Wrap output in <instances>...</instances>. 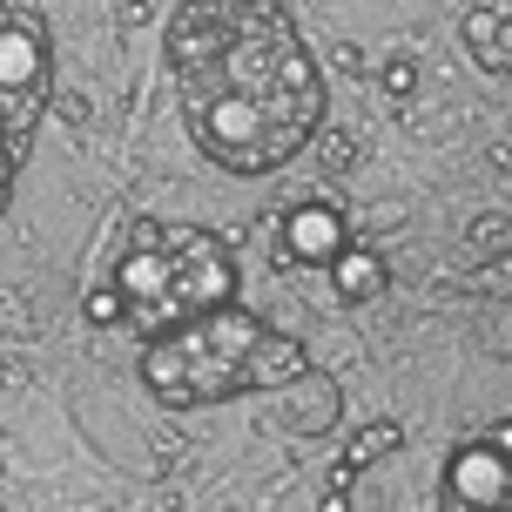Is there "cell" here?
Instances as JSON below:
<instances>
[{"label":"cell","instance_id":"13","mask_svg":"<svg viewBox=\"0 0 512 512\" xmlns=\"http://www.w3.org/2000/svg\"><path fill=\"white\" fill-rule=\"evenodd\" d=\"M492 452H499V459H512V418H499V425H492V438H486Z\"/></svg>","mask_w":512,"mask_h":512},{"label":"cell","instance_id":"6","mask_svg":"<svg viewBox=\"0 0 512 512\" xmlns=\"http://www.w3.org/2000/svg\"><path fill=\"white\" fill-rule=\"evenodd\" d=\"M344 250H351V243H344V223H337V209H324V203H304L283 223V256H297V263H324V270H331Z\"/></svg>","mask_w":512,"mask_h":512},{"label":"cell","instance_id":"3","mask_svg":"<svg viewBox=\"0 0 512 512\" xmlns=\"http://www.w3.org/2000/svg\"><path fill=\"white\" fill-rule=\"evenodd\" d=\"M256 344H263V324L250 310L223 304V310H209L203 324H189V331L155 337L142 351V378L169 405H216V398L243 391V364H250Z\"/></svg>","mask_w":512,"mask_h":512},{"label":"cell","instance_id":"4","mask_svg":"<svg viewBox=\"0 0 512 512\" xmlns=\"http://www.w3.org/2000/svg\"><path fill=\"white\" fill-rule=\"evenodd\" d=\"M41 75H48L41 27H34V14H14V7H7V21H0V88H7V102L41 95Z\"/></svg>","mask_w":512,"mask_h":512},{"label":"cell","instance_id":"1","mask_svg":"<svg viewBox=\"0 0 512 512\" xmlns=\"http://www.w3.org/2000/svg\"><path fill=\"white\" fill-rule=\"evenodd\" d=\"M182 115L196 128V149L223 169L283 162L317 122V68L297 27L277 14H243L230 48L182 75Z\"/></svg>","mask_w":512,"mask_h":512},{"label":"cell","instance_id":"8","mask_svg":"<svg viewBox=\"0 0 512 512\" xmlns=\"http://www.w3.org/2000/svg\"><path fill=\"white\" fill-rule=\"evenodd\" d=\"M465 48L479 54V68L512 81V14L506 7H472L465 14Z\"/></svg>","mask_w":512,"mask_h":512},{"label":"cell","instance_id":"10","mask_svg":"<svg viewBox=\"0 0 512 512\" xmlns=\"http://www.w3.org/2000/svg\"><path fill=\"white\" fill-rule=\"evenodd\" d=\"M398 445H405V425H398V418H378V425H364L358 438H351V452H344V465H371L378 459V452H398Z\"/></svg>","mask_w":512,"mask_h":512},{"label":"cell","instance_id":"12","mask_svg":"<svg viewBox=\"0 0 512 512\" xmlns=\"http://www.w3.org/2000/svg\"><path fill=\"white\" fill-rule=\"evenodd\" d=\"M418 88V68L411 61H384V95H411Z\"/></svg>","mask_w":512,"mask_h":512},{"label":"cell","instance_id":"14","mask_svg":"<svg viewBox=\"0 0 512 512\" xmlns=\"http://www.w3.org/2000/svg\"><path fill=\"white\" fill-rule=\"evenodd\" d=\"M317 512H351V492H337V486H331V492H324V506H317Z\"/></svg>","mask_w":512,"mask_h":512},{"label":"cell","instance_id":"15","mask_svg":"<svg viewBox=\"0 0 512 512\" xmlns=\"http://www.w3.org/2000/svg\"><path fill=\"white\" fill-rule=\"evenodd\" d=\"M486 283H512V263H499V270H492V277Z\"/></svg>","mask_w":512,"mask_h":512},{"label":"cell","instance_id":"5","mask_svg":"<svg viewBox=\"0 0 512 512\" xmlns=\"http://www.w3.org/2000/svg\"><path fill=\"white\" fill-rule=\"evenodd\" d=\"M445 492L472 512L512 506V459H499L492 445H465L459 459H452V472H445Z\"/></svg>","mask_w":512,"mask_h":512},{"label":"cell","instance_id":"2","mask_svg":"<svg viewBox=\"0 0 512 512\" xmlns=\"http://www.w3.org/2000/svg\"><path fill=\"white\" fill-rule=\"evenodd\" d=\"M115 290L128 297V324L149 337H176L236 297V263L196 223H135L115 263Z\"/></svg>","mask_w":512,"mask_h":512},{"label":"cell","instance_id":"7","mask_svg":"<svg viewBox=\"0 0 512 512\" xmlns=\"http://www.w3.org/2000/svg\"><path fill=\"white\" fill-rule=\"evenodd\" d=\"M310 378V358L304 344H290V337L263 331V344L250 351V364H243V384L250 391H283V384H304Z\"/></svg>","mask_w":512,"mask_h":512},{"label":"cell","instance_id":"16","mask_svg":"<svg viewBox=\"0 0 512 512\" xmlns=\"http://www.w3.org/2000/svg\"><path fill=\"white\" fill-rule=\"evenodd\" d=\"M506 14H512V7H506Z\"/></svg>","mask_w":512,"mask_h":512},{"label":"cell","instance_id":"9","mask_svg":"<svg viewBox=\"0 0 512 512\" xmlns=\"http://www.w3.org/2000/svg\"><path fill=\"white\" fill-rule=\"evenodd\" d=\"M331 290L344 297V304H364V297H378L384 290V263L371 250H344L331 263Z\"/></svg>","mask_w":512,"mask_h":512},{"label":"cell","instance_id":"11","mask_svg":"<svg viewBox=\"0 0 512 512\" xmlns=\"http://www.w3.org/2000/svg\"><path fill=\"white\" fill-rule=\"evenodd\" d=\"M88 324H128V297L108 283V290H88Z\"/></svg>","mask_w":512,"mask_h":512}]
</instances>
